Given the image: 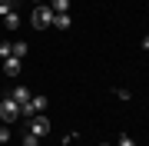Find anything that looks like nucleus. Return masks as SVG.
<instances>
[{
    "label": "nucleus",
    "mask_w": 149,
    "mask_h": 146,
    "mask_svg": "<svg viewBox=\"0 0 149 146\" xmlns=\"http://www.w3.org/2000/svg\"><path fill=\"white\" fill-rule=\"evenodd\" d=\"M30 23H33L37 30H47L50 23H53V10H50V3H37V10H33Z\"/></svg>",
    "instance_id": "f257e3e1"
},
{
    "label": "nucleus",
    "mask_w": 149,
    "mask_h": 146,
    "mask_svg": "<svg viewBox=\"0 0 149 146\" xmlns=\"http://www.w3.org/2000/svg\"><path fill=\"white\" fill-rule=\"evenodd\" d=\"M17 116H20V103L10 100V96H3L0 100V119H3V123H13Z\"/></svg>",
    "instance_id": "f03ea898"
},
{
    "label": "nucleus",
    "mask_w": 149,
    "mask_h": 146,
    "mask_svg": "<svg viewBox=\"0 0 149 146\" xmlns=\"http://www.w3.org/2000/svg\"><path fill=\"white\" fill-rule=\"evenodd\" d=\"M27 130H30L33 136H40V140H43V136L50 133V119L43 116V113H37V116H33V119H27Z\"/></svg>",
    "instance_id": "7ed1b4c3"
},
{
    "label": "nucleus",
    "mask_w": 149,
    "mask_h": 146,
    "mask_svg": "<svg viewBox=\"0 0 149 146\" xmlns=\"http://www.w3.org/2000/svg\"><path fill=\"white\" fill-rule=\"evenodd\" d=\"M20 66H23V60H17V57H7V60H3V73H7V76H17Z\"/></svg>",
    "instance_id": "20e7f679"
},
{
    "label": "nucleus",
    "mask_w": 149,
    "mask_h": 146,
    "mask_svg": "<svg viewBox=\"0 0 149 146\" xmlns=\"http://www.w3.org/2000/svg\"><path fill=\"white\" fill-rule=\"evenodd\" d=\"M20 116H23V119H33V116H37V106H33V96H30L27 103H20Z\"/></svg>",
    "instance_id": "39448f33"
},
{
    "label": "nucleus",
    "mask_w": 149,
    "mask_h": 146,
    "mask_svg": "<svg viewBox=\"0 0 149 146\" xmlns=\"http://www.w3.org/2000/svg\"><path fill=\"white\" fill-rule=\"evenodd\" d=\"M70 23H73L70 13H53V27H56V30H70Z\"/></svg>",
    "instance_id": "423d86ee"
},
{
    "label": "nucleus",
    "mask_w": 149,
    "mask_h": 146,
    "mask_svg": "<svg viewBox=\"0 0 149 146\" xmlns=\"http://www.w3.org/2000/svg\"><path fill=\"white\" fill-rule=\"evenodd\" d=\"M10 100H17V103H27V100H30L27 87H13V90H10Z\"/></svg>",
    "instance_id": "0eeeda50"
},
{
    "label": "nucleus",
    "mask_w": 149,
    "mask_h": 146,
    "mask_svg": "<svg viewBox=\"0 0 149 146\" xmlns=\"http://www.w3.org/2000/svg\"><path fill=\"white\" fill-rule=\"evenodd\" d=\"M3 27H7V30H17V27H20V13H17V10L7 13V17H3Z\"/></svg>",
    "instance_id": "6e6552de"
},
{
    "label": "nucleus",
    "mask_w": 149,
    "mask_h": 146,
    "mask_svg": "<svg viewBox=\"0 0 149 146\" xmlns=\"http://www.w3.org/2000/svg\"><path fill=\"white\" fill-rule=\"evenodd\" d=\"M50 10L53 13H66L70 10V0H50Z\"/></svg>",
    "instance_id": "1a4fd4ad"
},
{
    "label": "nucleus",
    "mask_w": 149,
    "mask_h": 146,
    "mask_svg": "<svg viewBox=\"0 0 149 146\" xmlns=\"http://www.w3.org/2000/svg\"><path fill=\"white\" fill-rule=\"evenodd\" d=\"M13 10H17V0H0V17H7Z\"/></svg>",
    "instance_id": "9d476101"
},
{
    "label": "nucleus",
    "mask_w": 149,
    "mask_h": 146,
    "mask_svg": "<svg viewBox=\"0 0 149 146\" xmlns=\"http://www.w3.org/2000/svg\"><path fill=\"white\" fill-rule=\"evenodd\" d=\"M13 57L17 60H27V43H13Z\"/></svg>",
    "instance_id": "9b49d317"
},
{
    "label": "nucleus",
    "mask_w": 149,
    "mask_h": 146,
    "mask_svg": "<svg viewBox=\"0 0 149 146\" xmlns=\"http://www.w3.org/2000/svg\"><path fill=\"white\" fill-rule=\"evenodd\" d=\"M33 106H37V113H43V110L50 106V100L47 96H33Z\"/></svg>",
    "instance_id": "f8f14e48"
},
{
    "label": "nucleus",
    "mask_w": 149,
    "mask_h": 146,
    "mask_svg": "<svg viewBox=\"0 0 149 146\" xmlns=\"http://www.w3.org/2000/svg\"><path fill=\"white\" fill-rule=\"evenodd\" d=\"M7 57H13V43H0V60H7Z\"/></svg>",
    "instance_id": "ddd939ff"
},
{
    "label": "nucleus",
    "mask_w": 149,
    "mask_h": 146,
    "mask_svg": "<svg viewBox=\"0 0 149 146\" xmlns=\"http://www.w3.org/2000/svg\"><path fill=\"white\" fill-rule=\"evenodd\" d=\"M23 146H40V136H33V133L27 130V136H23Z\"/></svg>",
    "instance_id": "4468645a"
},
{
    "label": "nucleus",
    "mask_w": 149,
    "mask_h": 146,
    "mask_svg": "<svg viewBox=\"0 0 149 146\" xmlns=\"http://www.w3.org/2000/svg\"><path fill=\"white\" fill-rule=\"evenodd\" d=\"M116 146H136V143H133V136H126V133H123L119 140H116Z\"/></svg>",
    "instance_id": "2eb2a0df"
},
{
    "label": "nucleus",
    "mask_w": 149,
    "mask_h": 146,
    "mask_svg": "<svg viewBox=\"0 0 149 146\" xmlns=\"http://www.w3.org/2000/svg\"><path fill=\"white\" fill-rule=\"evenodd\" d=\"M10 140V130H7V126H0V143H7Z\"/></svg>",
    "instance_id": "dca6fc26"
},
{
    "label": "nucleus",
    "mask_w": 149,
    "mask_h": 146,
    "mask_svg": "<svg viewBox=\"0 0 149 146\" xmlns=\"http://www.w3.org/2000/svg\"><path fill=\"white\" fill-rule=\"evenodd\" d=\"M143 50H149V33H146V37H143Z\"/></svg>",
    "instance_id": "f3484780"
},
{
    "label": "nucleus",
    "mask_w": 149,
    "mask_h": 146,
    "mask_svg": "<svg viewBox=\"0 0 149 146\" xmlns=\"http://www.w3.org/2000/svg\"><path fill=\"white\" fill-rule=\"evenodd\" d=\"M30 3H40V0H30Z\"/></svg>",
    "instance_id": "a211bd4d"
},
{
    "label": "nucleus",
    "mask_w": 149,
    "mask_h": 146,
    "mask_svg": "<svg viewBox=\"0 0 149 146\" xmlns=\"http://www.w3.org/2000/svg\"><path fill=\"white\" fill-rule=\"evenodd\" d=\"M103 146H106V143H103Z\"/></svg>",
    "instance_id": "6ab92c4d"
}]
</instances>
